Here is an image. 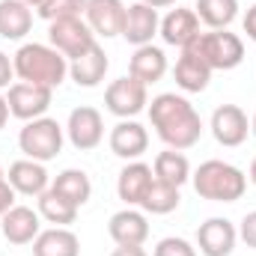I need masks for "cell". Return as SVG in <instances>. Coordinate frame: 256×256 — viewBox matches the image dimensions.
I'll list each match as a JSON object with an SVG mask.
<instances>
[{
    "label": "cell",
    "instance_id": "obj_30",
    "mask_svg": "<svg viewBox=\"0 0 256 256\" xmlns=\"http://www.w3.org/2000/svg\"><path fill=\"white\" fill-rule=\"evenodd\" d=\"M80 12H86V0H45L39 6V15L48 24L57 18H80Z\"/></svg>",
    "mask_w": 256,
    "mask_h": 256
},
{
    "label": "cell",
    "instance_id": "obj_38",
    "mask_svg": "<svg viewBox=\"0 0 256 256\" xmlns=\"http://www.w3.org/2000/svg\"><path fill=\"white\" fill-rule=\"evenodd\" d=\"M140 3H146V6H152V9H164V6H173L176 0H140Z\"/></svg>",
    "mask_w": 256,
    "mask_h": 256
},
{
    "label": "cell",
    "instance_id": "obj_3",
    "mask_svg": "<svg viewBox=\"0 0 256 256\" xmlns=\"http://www.w3.org/2000/svg\"><path fill=\"white\" fill-rule=\"evenodd\" d=\"M191 179H194V191L202 200H212V202H236L248 191V176L238 167H232L226 161H218V158L202 161Z\"/></svg>",
    "mask_w": 256,
    "mask_h": 256
},
{
    "label": "cell",
    "instance_id": "obj_14",
    "mask_svg": "<svg viewBox=\"0 0 256 256\" xmlns=\"http://www.w3.org/2000/svg\"><path fill=\"white\" fill-rule=\"evenodd\" d=\"M39 232H42L39 212H33L30 206H12L0 218V236L9 244H33Z\"/></svg>",
    "mask_w": 256,
    "mask_h": 256
},
{
    "label": "cell",
    "instance_id": "obj_2",
    "mask_svg": "<svg viewBox=\"0 0 256 256\" xmlns=\"http://www.w3.org/2000/svg\"><path fill=\"white\" fill-rule=\"evenodd\" d=\"M15 74L24 84H39V86H60L68 74V60L57 48L51 45H39V42H27L15 51L12 57Z\"/></svg>",
    "mask_w": 256,
    "mask_h": 256
},
{
    "label": "cell",
    "instance_id": "obj_33",
    "mask_svg": "<svg viewBox=\"0 0 256 256\" xmlns=\"http://www.w3.org/2000/svg\"><path fill=\"white\" fill-rule=\"evenodd\" d=\"M12 78H15V66L9 60V54L0 51V90H9L12 86Z\"/></svg>",
    "mask_w": 256,
    "mask_h": 256
},
{
    "label": "cell",
    "instance_id": "obj_23",
    "mask_svg": "<svg viewBox=\"0 0 256 256\" xmlns=\"http://www.w3.org/2000/svg\"><path fill=\"white\" fill-rule=\"evenodd\" d=\"M33 30V9L21 0H0V36L15 42Z\"/></svg>",
    "mask_w": 256,
    "mask_h": 256
},
{
    "label": "cell",
    "instance_id": "obj_20",
    "mask_svg": "<svg viewBox=\"0 0 256 256\" xmlns=\"http://www.w3.org/2000/svg\"><path fill=\"white\" fill-rule=\"evenodd\" d=\"M108 66H110V60H108L104 48L96 42L86 54H80L78 60L68 63V74H72V80L78 86H98L104 80V74H108Z\"/></svg>",
    "mask_w": 256,
    "mask_h": 256
},
{
    "label": "cell",
    "instance_id": "obj_31",
    "mask_svg": "<svg viewBox=\"0 0 256 256\" xmlns=\"http://www.w3.org/2000/svg\"><path fill=\"white\" fill-rule=\"evenodd\" d=\"M152 256H196V248H194L191 242H185V238L170 236V238H161L155 244Z\"/></svg>",
    "mask_w": 256,
    "mask_h": 256
},
{
    "label": "cell",
    "instance_id": "obj_5",
    "mask_svg": "<svg viewBox=\"0 0 256 256\" xmlns=\"http://www.w3.org/2000/svg\"><path fill=\"white\" fill-rule=\"evenodd\" d=\"M18 146L27 158L45 164L63 152V126L57 120H48V116L30 120L18 134Z\"/></svg>",
    "mask_w": 256,
    "mask_h": 256
},
{
    "label": "cell",
    "instance_id": "obj_7",
    "mask_svg": "<svg viewBox=\"0 0 256 256\" xmlns=\"http://www.w3.org/2000/svg\"><path fill=\"white\" fill-rule=\"evenodd\" d=\"M51 98H54V90H51V86L24 84V80L12 84V86H9V96H6L9 114L18 116V120H24V122L45 116V110L51 108Z\"/></svg>",
    "mask_w": 256,
    "mask_h": 256
},
{
    "label": "cell",
    "instance_id": "obj_10",
    "mask_svg": "<svg viewBox=\"0 0 256 256\" xmlns=\"http://www.w3.org/2000/svg\"><path fill=\"white\" fill-rule=\"evenodd\" d=\"M238 230L226 218H208L196 230V248L202 256H230L236 250Z\"/></svg>",
    "mask_w": 256,
    "mask_h": 256
},
{
    "label": "cell",
    "instance_id": "obj_24",
    "mask_svg": "<svg viewBox=\"0 0 256 256\" xmlns=\"http://www.w3.org/2000/svg\"><path fill=\"white\" fill-rule=\"evenodd\" d=\"M33 256H80V242L72 230L54 226V230H45L36 236Z\"/></svg>",
    "mask_w": 256,
    "mask_h": 256
},
{
    "label": "cell",
    "instance_id": "obj_25",
    "mask_svg": "<svg viewBox=\"0 0 256 256\" xmlns=\"http://www.w3.org/2000/svg\"><path fill=\"white\" fill-rule=\"evenodd\" d=\"M152 173H155L158 182H167V185H173V188H182V185L191 179V164H188V158H185L179 149H167V152H158V155H155Z\"/></svg>",
    "mask_w": 256,
    "mask_h": 256
},
{
    "label": "cell",
    "instance_id": "obj_29",
    "mask_svg": "<svg viewBox=\"0 0 256 256\" xmlns=\"http://www.w3.org/2000/svg\"><path fill=\"white\" fill-rule=\"evenodd\" d=\"M179 202H182V196H179V188H173V185H167V182H152V188L146 191L143 196V202H140V208L143 212H149V214H170V212H176L179 208Z\"/></svg>",
    "mask_w": 256,
    "mask_h": 256
},
{
    "label": "cell",
    "instance_id": "obj_8",
    "mask_svg": "<svg viewBox=\"0 0 256 256\" xmlns=\"http://www.w3.org/2000/svg\"><path fill=\"white\" fill-rule=\"evenodd\" d=\"M104 104H108V110H110L114 116H120V120L137 116V114L149 104L146 84H140V80L131 78V74L114 80V84L108 86V92H104Z\"/></svg>",
    "mask_w": 256,
    "mask_h": 256
},
{
    "label": "cell",
    "instance_id": "obj_36",
    "mask_svg": "<svg viewBox=\"0 0 256 256\" xmlns=\"http://www.w3.org/2000/svg\"><path fill=\"white\" fill-rule=\"evenodd\" d=\"M110 256H149V254L143 250V244H134V248H120V244H116V250Z\"/></svg>",
    "mask_w": 256,
    "mask_h": 256
},
{
    "label": "cell",
    "instance_id": "obj_22",
    "mask_svg": "<svg viewBox=\"0 0 256 256\" xmlns=\"http://www.w3.org/2000/svg\"><path fill=\"white\" fill-rule=\"evenodd\" d=\"M176 86L185 92H202L212 80V68L202 57H196L191 48H182V57L176 60Z\"/></svg>",
    "mask_w": 256,
    "mask_h": 256
},
{
    "label": "cell",
    "instance_id": "obj_9",
    "mask_svg": "<svg viewBox=\"0 0 256 256\" xmlns=\"http://www.w3.org/2000/svg\"><path fill=\"white\" fill-rule=\"evenodd\" d=\"M66 134H68V140H72L74 149L90 152V149H96V146L102 143V137H104V120H102V114H98L96 108L80 104V108H74V110L68 114Z\"/></svg>",
    "mask_w": 256,
    "mask_h": 256
},
{
    "label": "cell",
    "instance_id": "obj_27",
    "mask_svg": "<svg viewBox=\"0 0 256 256\" xmlns=\"http://www.w3.org/2000/svg\"><path fill=\"white\" fill-rule=\"evenodd\" d=\"M51 191H57L60 196H66L72 206H84L92 194V185H90V176L84 170H63L54 182H51Z\"/></svg>",
    "mask_w": 256,
    "mask_h": 256
},
{
    "label": "cell",
    "instance_id": "obj_37",
    "mask_svg": "<svg viewBox=\"0 0 256 256\" xmlns=\"http://www.w3.org/2000/svg\"><path fill=\"white\" fill-rule=\"evenodd\" d=\"M9 116H12L9 114V102H6V96H0V128L9 122Z\"/></svg>",
    "mask_w": 256,
    "mask_h": 256
},
{
    "label": "cell",
    "instance_id": "obj_41",
    "mask_svg": "<svg viewBox=\"0 0 256 256\" xmlns=\"http://www.w3.org/2000/svg\"><path fill=\"white\" fill-rule=\"evenodd\" d=\"M250 131L256 134V114H254V122H250Z\"/></svg>",
    "mask_w": 256,
    "mask_h": 256
},
{
    "label": "cell",
    "instance_id": "obj_12",
    "mask_svg": "<svg viewBox=\"0 0 256 256\" xmlns=\"http://www.w3.org/2000/svg\"><path fill=\"white\" fill-rule=\"evenodd\" d=\"M161 27V18H158V9L146 6V3H131L126 6V24H122V39L128 45L140 48V45H152L155 33Z\"/></svg>",
    "mask_w": 256,
    "mask_h": 256
},
{
    "label": "cell",
    "instance_id": "obj_32",
    "mask_svg": "<svg viewBox=\"0 0 256 256\" xmlns=\"http://www.w3.org/2000/svg\"><path fill=\"white\" fill-rule=\"evenodd\" d=\"M238 238H242L248 248L256 250V212H248V214H244V220H242V226H238Z\"/></svg>",
    "mask_w": 256,
    "mask_h": 256
},
{
    "label": "cell",
    "instance_id": "obj_13",
    "mask_svg": "<svg viewBox=\"0 0 256 256\" xmlns=\"http://www.w3.org/2000/svg\"><path fill=\"white\" fill-rule=\"evenodd\" d=\"M86 24L96 36L114 39L122 36V24H126V3L122 0H86Z\"/></svg>",
    "mask_w": 256,
    "mask_h": 256
},
{
    "label": "cell",
    "instance_id": "obj_28",
    "mask_svg": "<svg viewBox=\"0 0 256 256\" xmlns=\"http://www.w3.org/2000/svg\"><path fill=\"white\" fill-rule=\"evenodd\" d=\"M39 218H45L54 226H68L78 220V206H72L66 196L48 188L45 194H39Z\"/></svg>",
    "mask_w": 256,
    "mask_h": 256
},
{
    "label": "cell",
    "instance_id": "obj_34",
    "mask_svg": "<svg viewBox=\"0 0 256 256\" xmlns=\"http://www.w3.org/2000/svg\"><path fill=\"white\" fill-rule=\"evenodd\" d=\"M12 206H15V188H12L6 179H0V218H3Z\"/></svg>",
    "mask_w": 256,
    "mask_h": 256
},
{
    "label": "cell",
    "instance_id": "obj_21",
    "mask_svg": "<svg viewBox=\"0 0 256 256\" xmlns=\"http://www.w3.org/2000/svg\"><path fill=\"white\" fill-rule=\"evenodd\" d=\"M128 74L137 78L140 84H158L167 74V54L155 45H140L134 51V57L128 60Z\"/></svg>",
    "mask_w": 256,
    "mask_h": 256
},
{
    "label": "cell",
    "instance_id": "obj_42",
    "mask_svg": "<svg viewBox=\"0 0 256 256\" xmlns=\"http://www.w3.org/2000/svg\"><path fill=\"white\" fill-rule=\"evenodd\" d=\"M0 179H6V173H3V167H0Z\"/></svg>",
    "mask_w": 256,
    "mask_h": 256
},
{
    "label": "cell",
    "instance_id": "obj_16",
    "mask_svg": "<svg viewBox=\"0 0 256 256\" xmlns=\"http://www.w3.org/2000/svg\"><path fill=\"white\" fill-rule=\"evenodd\" d=\"M161 39L173 48H188L194 39L200 36V18L194 9H170L164 18H161V27H158Z\"/></svg>",
    "mask_w": 256,
    "mask_h": 256
},
{
    "label": "cell",
    "instance_id": "obj_39",
    "mask_svg": "<svg viewBox=\"0 0 256 256\" xmlns=\"http://www.w3.org/2000/svg\"><path fill=\"white\" fill-rule=\"evenodd\" d=\"M21 3H27V6H30V9H39V6H42V3H45V0H21Z\"/></svg>",
    "mask_w": 256,
    "mask_h": 256
},
{
    "label": "cell",
    "instance_id": "obj_17",
    "mask_svg": "<svg viewBox=\"0 0 256 256\" xmlns=\"http://www.w3.org/2000/svg\"><path fill=\"white\" fill-rule=\"evenodd\" d=\"M149 149V134L146 128L134 120H122L116 122L110 131V152L116 158H126V161H137L143 152Z\"/></svg>",
    "mask_w": 256,
    "mask_h": 256
},
{
    "label": "cell",
    "instance_id": "obj_18",
    "mask_svg": "<svg viewBox=\"0 0 256 256\" xmlns=\"http://www.w3.org/2000/svg\"><path fill=\"white\" fill-rule=\"evenodd\" d=\"M108 232L110 238L120 244V248H134V244H143L149 238V224H146V214L143 212H134L131 206L116 212L108 224Z\"/></svg>",
    "mask_w": 256,
    "mask_h": 256
},
{
    "label": "cell",
    "instance_id": "obj_6",
    "mask_svg": "<svg viewBox=\"0 0 256 256\" xmlns=\"http://www.w3.org/2000/svg\"><path fill=\"white\" fill-rule=\"evenodd\" d=\"M48 42H51V48H57L63 54L66 60H78L80 54H86L96 45V33L80 18H57L48 27Z\"/></svg>",
    "mask_w": 256,
    "mask_h": 256
},
{
    "label": "cell",
    "instance_id": "obj_26",
    "mask_svg": "<svg viewBox=\"0 0 256 256\" xmlns=\"http://www.w3.org/2000/svg\"><path fill=\"white\" fill-rule=\"evenodd\" d=\"M194 12L208 30H226L238 15V0H196Z\"/></svg>",
    "mask_w": 256,
    "mask_h": 256
},
{
    "label": "cell",
    "instance_id": "obj_11",
    "mask_svg": "<svg viewBox=\"0 0 256 256\" xmlns=\"http://www.w3.org/2000/svg\"><path fill=\"white\" fill-rule=\"evenodd\" d=\"M212 134L220 146H242L248 140V131H250V122H248V114L238 108V104H220L214 114H212Z\"/></svg>",
    "mask_w": 256,
    "mask_h": 256
},
{
    "label": "cell",
    "instance_id": "obj_19",
    "mask_svg": "<svg viewBox=\"0 0 256 256\" xmlns=\"http://www.w3.org/2000/svg\"><path fill=\"white\" fill-rule=\"evenodd\" d=\"M152 182H155L152 167L143 164V161H131V164L122 167V173L116 179V194H120V200L126 206H140L146 191L152 188Z\"/></svg>",
    "mask_w": 256,
    "mask_h": 256
},
{
    "label": "cell",
    "instance_id": "obj_35",
    "mask_svg": "<svg viewBox=\"0 0 256 256\" xmlns=\"http://www.w3.org/2000/svg\"><path fill=\"white\" fill-rule=\"evenodd\" d=\"M244 33H248V39L256 42V3L248 9V15H244Z\"/></svg>",
    "mask_w": 256,
    "mask_h": 256
},
{
    "label": "cell",
    "instance_id": "obj_40",
    "mask_svg": "<svg viewBox=\"0 0 256 256\" xmlns=\"http://www.w3.org/2000/svg\"><path fill=\"white\" fill-rule=\"evenodd\" d=\"M250 182L256 185V158H254V164H250Z\"/></svg>",
    "mask_w": 256,
    "mask_h": 256
},
{
    "label": "cell",
    "instance_id": "obj_15",
    "mask_svg": "<svg viewBox=\"0 0 256 256\" xmlns=\"http://www.w3.org/2000/svg\"><path fill=\"white\" fill-rule=\"evenodd\" d=\"M6 182L15 188V194H24V196H39V194H45L51 188V176H48L45 164L42 161H33V158H24V161L9 164Z\"/></svg>",
    "mask_w": 256,
    "mask_h": 256
},
{
    "label": "cell",
    "instance_id": "obj_4",
    "mask_svg": "<svg viewBox=\"0 0 256 256\" xmlns=\"http://www.w3.org/2000/svg\"><path fill=\"white\" fill-rule=\"evenodd\" d=\"M188 48H191L196 57H202L212 72H214V68L230 72V68L242 66V60H244V42H242L236 33H230V30L200 33Z\"/></svg>",
    "mask_w": 256,
    "mask_h": 256
},
{
    "label": "cell",
    "instance_id": "obj_1",
    "mask_svg": "<svg viewBox=\"0 0 256 256\" xmlns=\"http://www.w3.org/2000/svg\"><path fill=\"white\" fill-rule=\"evenodd\" d=\"M149 120L155 134L170 146V149H191L202 137V120L191 102L176 92H161L149 104Z\"/></svg>",
    "mask_w": 256,
    "mask_h": 256
}]
</instances>
